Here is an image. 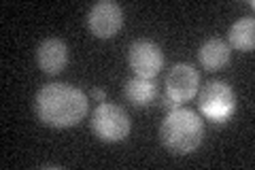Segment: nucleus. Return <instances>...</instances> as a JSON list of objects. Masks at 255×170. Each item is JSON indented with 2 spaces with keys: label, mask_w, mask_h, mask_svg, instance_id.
I'll use <instances>...</instances> for the list:
<instances>
[{
  "label": "nucleus",
  "mask_w": 255,
  "mask_h": 170,
  "mask_svg": "<svg viewBox=\"0 0 255 170\" xmlns=\"http://www.w3.org/2000/svg\"><path fill=\"white\" fill-rule=\"evenodd\" d=\"M34 111L45 126L70 128L87 115V96L75 85L49 83L36 92Z\"/></svg>",
  "instance_id": "nucleus-1"
},
{
  "label": "nucleus",
  "mask_w": 255,
  "mask_h": 170,
  "mask_svg": "<svg viewBox=\"0 0 255 170\" xmlns=\"http://www.w3.org/2000/svg\"><path fill=\"white\" fill-rule=\"evenodd\" d=\"M204 139V121L191 109H174L159 126V141L174 156H187L200 147Z\"/></svg>",
  "instance_id": "nucleus-2"
},
{
  "label": "nucleus",
  "mask_w": 255,
  "mask_h": 170,
  "mask_svg": "<svg viewBox=\"0 0 255 170\" xmlns=\"http://www.w3.org/2000/svg\"><path fill=\"white\" fill-rule=\"evenodd\" d=\"M92 132L105 143H119L124 141L132 130V121L128 113L111 102H102L92 113Z\"/></svg>",
  "instance_id": "nucleus-3"
},
{
  "label": "nucleus",
  "mask_w": 255,
  "mask_h": 170,
  "mask_svg": "<svg viewBox=\"0 0 255 170\" xmlns=\"http://www.w3.org/2000/svg\"><path fill=\"white\" fill-rule=\"evenodd\" d=\"M198 109L202 115H206L215 124L230 119V115L236 109V94L228 83L223 81H209L202 85L198 94Z\"/></svg>",
  "instance_id": "nucleus-4"
},
{
  "label": "nucleus",
  "mask_w": 255,
  "mask_h": 170,
  "mask_svg": "<svg viewBox=\"0 0 255 170\" xmlns=\"http://www.w3.org/2000/svg\"><path fill=\"white\" fill-rule=\"evenodd\" d=\"M128 64H130V68L136 77L153 79L164 66V53L153 40L138 38L128 49Z\"/></svg>",
  "instance_id": "nucleus-5"
},
{
  "label": "nucleus",
  "mask_w": 255,
  "mask_h": 170,
  "mask_svg": "<svg viewBox=\"0 0 255 170\" xmlns=\"http://www.w3.org/2000/svg\"><path fill=\"white\" fill-rule=\"evenodd\" d=\"M124 23V11L122 6L113 0H102L96 2L90 13H87V26L92 34L98 38H113Z\"/></svg>",
  "instance_id": "nucleus-6"
},
{
  "label": "nucleus",
  "mask_w": 255,
  "mask_h": 170,
  "mask_svg": "<svg viewBox=\"0 0 255 170\" xmlns=\"http://www.w3.org/2000/svg\"><path fill=\"white\" fill-rule=\"evenodd\" d=\"M198 90H200V75L191 64H174L166 75L164 94L177 100L179 104L191 100Z\"/></svg>",
  "instance_id": "nucleus-7"
},
{
  "label": "nucleus",
  "mask_w": 255,
  "mask_h": 170,
  "mask_svg": "<svg viewBox=\"0 0 255 170\" xmlns=\"http://www.w3.org/2000/svg\"><path fill=\"white\" fill-rule=\"evenodd\" d=\"M36 62L45 75H60L68 64V47L60 38H45L36 47Z\"/></svg>",
  "instance_id": "nucleus-8"
},
{
  "label": "nucleus",
  "mask_w": 255,
  "mask_h": 170,
  "mask_svg": "<svg viewBox=\"0 0 255 170\" xmlns=\"http://www.w3.org/2000/svg\"><path fill=\"white\" fill-rule=\"evenodd\" d=\"M198 62L209 72H217L230 64V45L221 38H209L198 49Z\"/></svg>",
  "instance_id": "nucleus-9"
},
{
  "label": "nucleus",
  "mask_w": 255,
  "mask_h": 170,
  "mask_svg": "<svg viewBox=\"0 0 255 170\" xmlns=\"http://www.w3.org/2000/svg\"><path fill=\"white\" fill-rule=\"evenodd\" d=\"M124 94L128 102L132 107H149L151 102L157 100V83L153 79H142V77H134V79H128L126 85H124Z\"/></svg>",
  "instance_id": "nucleus-10"
},
{
  "label": "nucleus",
  "mask_w": 255,
  "mask_h": 170,
  "mask_svg": "<svg viewBox=\"0 0 255 170\" xmlns=\"http://www.w3.org/2000/svg\"><path fill=\"white\" fill-rule=\"evenodd\" d=\"M228 45L236 51H253L255 47V19L243 17L234 21L228 30Z\"/></svg>",
  "instance_id": "nucleus-11"
},
{
  "label": "nucleus",
  "mask_w": 255,
  "mask_h": 170,
  "mask_svg": "<svg viewBox=\"0 0 255 170\" xmlns=\"http://www.w3.org/2000/svg\"><path fill=\"white\" fill-rule=\"evenodd\" d=\"M159 104H162V107L166 109V111H174V109H179V102L177 100H172L170 98V96H162V102H159Z\"/></svg>",
  "instance_id": "nucleus-12"
},
{
  "label": "nucleus",
  "mask_w": 255,
  "mask_h": 170,
  "mask_svg": "<svg viewBox=\"0 0 255 170\" xmlns=\"http://www.w3.org/2000/svg\"><path fill=\"white\" fill-rule=\"evenodd\" d=\"M92 96H94V98L98 100V102H105V98H107V96H105V92H102V90H98V87H96V90L92 92Z\"/></svg>",
  "instance_id": "nucleus-13"
}]
</instances>
